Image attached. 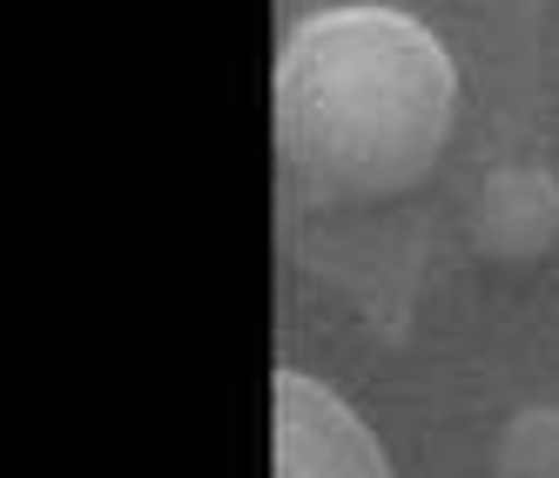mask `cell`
<instances>
[{
    "label": "cell",
    "instance_id": "3957f363",
    "mask_svg": "<svg viewBox=\"0 0 559 478\" xmlns=\"http://www.w3.org/2000/svg\"><path fill=\"white\" fill-rule=\"evenodd\" d=\"M512 195H519V182H512V176H499V182H486V203H478V236H486V250H506V256L539 250L546 236L559 229V189H552V195H539L533 210H519Z\"/></svg>",
    "mask_w": 559,
    "mask_h": 478
},
{
    "label": "cell",
    "instance_id": "7a4b0ae2",
    "mask_svg": "<svg viewBox=\"0 0 559 478\" xmlns=\"http://www.w3.org/2000/svg\"><path fill=\"white\" fill-rule=\"evenodd\" d=\"M276 478H391L378 438L310 378H276Z\"/></svg>",
    "mask_w": 559,
    "mask_h": 478
},
{
    "label": "cell",
    "instance_id": "6da1fadb",
    "mask_svg": "<svg viewBox=\"0 0 559 478\" xmlns=\"http://www.w3.org/2000/svg\"><path fill=\"white\" fill-rule=\"evenodd\" d=\"M459 74L391 8L317 14L276 68V148L317 203H384L431 176L452 135Z\"/></svg>",
    "mask_w": 559,
    "mask_h": 478
}]
</instances>
